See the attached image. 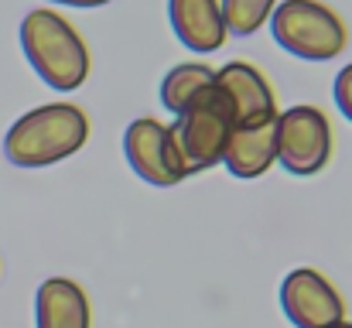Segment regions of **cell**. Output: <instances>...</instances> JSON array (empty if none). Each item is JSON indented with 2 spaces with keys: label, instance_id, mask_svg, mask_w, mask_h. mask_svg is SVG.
Wrapping results in <instances>:
<instances>
[{
  "label": "cell",
  "instance_id": "obj_1",
  "mask_svg": "<svg viewBox=\"0 0 352 328\" xmlns=\"http://www.w3.org/2000/svg\"><path fill=\"white\" fill-rule=\"evenodd\" d=\"M21 48L31 69L38 72V79L58 93H76L89 79L93 58H89L86 38L65 14L52 7H34L24 14Z\"/></svg>",
  "mask_w": 352,
  "mask_h": 328
},
{
  "label": "cell",
  "instance_id": "obj_2",
  "mask_svg": "<svg viewBox=\"0 0 352 328\" xmlns=\"http://www.w3.org/2000/svg\"><path fill=\"white\" fill-rule=\"evenodd\" d=\"M89 140V116L76 103H45L17 116L3 137L14 168H52L79 154Z\"/></svg>",
  "mask_w": 352,
  "mask_h": 328
},
{
  "label": "cell",
  "instance_id": "obj_3",
  "mask_svg": "<svg viewBox=\"0 0 352 328\" xmlns=\"http://www.w3.org/2000/svg\"><path fill=\"white\" fill-rule=\"evenodd\" d=\"M233 130H236L233 109H230L226 96L219 93V86L212 79V86L202 89L188 107L175 116V123L168 127V137H171V147H175L182 175L192 178L199 171L219 168L223 157H226Z\"/></svg>",
  "mask_w": 352,
  "mask_h": 328
},
{
  "label": "cell",
  "instance_id": "obj_4",
  "mask_svg": "<svg viewBox=\"0 0 352 328\" xmlns=\"http://www.w3.org/2000/svg\"><path fill=\"white\" fill-rule=\"evenodd\" d=\"M267 24L274 41L305 62H332L349 48V24L325 0H280Z\"/></svg>",
  "mask_w": 352,
  "mask_h": 328
},
{
  "label": "cell",
  "instance_id": "obj_5",
  "mask_svg": "<svg viewBox=\"0 0 352 328\" xmlns=\"http://www.w3.org/2000/svg\"><path fill=\"white\" fill-rule=\"evenodd\" d=\"M274 130H277V164L287 175L311 178L329 168L336 133H332L329 113L322 107L298 103L291 109H280L274 120Z\"/></svg>",
  "mask_w": 352,
  "mask_h": 328
},
{
  "label": "cell",
  "instance_id": "obj_6",
  "mask_svg": "<svg viewBox=\"0 0 352 328\" xmlns=\"http://www.w3.org/2000/svg\"><path fill=\"white\" fill-rule=\"evenodd\" d=\"M280 311L294 328H332L346 318V298L318 267H294L280 281Z\"/></svg>",
  "mask_w": 352,
  "mask_h": 328
},
{
  "label": "cell",
  "instance_id": "obj_7",
  "mask_svg": "<svg viewBox=\"0 0 352 328\" xmlns=\"http://www.w3.org/2000/svg\"><path fill=\"white\" fill-rule=\"evenodd\" d=\"M123 154H126V164L133 168V175L147 185L171 188V185L185 182L175 147H171V137H168V123H161L154 116H137L123 130Z\"/></svg>",
  "mask_w": 352,
  "mask_h": 328
},
{
  "label": "cell",
  "instance_id": "obj_8",
  "mask_svg": "<svg viewBox=\"0 0 352 328\" xmlns=\"http://www.w3.org/2000/svg\"><path fill=\"white\" fill-rule=\"evenodd\" d=\"M216 86L233 109L236 127H260L277 120V93L253 62H230L216 69Z\"/></svg>",
  "mask_w": 352,
  "mask_h": 328
},
{
  "label": "cell",
  "instance_id": "obj_9",
  "mask_svg": "<svg viewBox=\"0 0 352 328\" xmlns=\"http://www.w3.org/2000/svg\"><path fill=\"white\" fill-rule=\"evenodd\" d=\"M168 17L175 38L195 55H212L230 38L219 0H168Z\"/></svg>",
  "mask_w": 352,
  "mask_h": 328
},
{
  "label": "cell",
  "instance_id": "obj_10",
  "mask_svg": "<svg viewBox=\"0 0 352 328\" xmlns=\"http://www.w3.org/2000/svg\"><path fill=\"white\" fill-rule=\"evenodd\" d=\"M38 328H93V305L72 277H48L34 294Z\"/></svg>",
  "mask_w": 352,
  "mask_h": 328
},
{
  "label": "cell",
  "instance_id": "obj_11",
  "mask_svg": "<svg viewBox=\"0 0 352 328\" xmlns=\"http://www.w3.org/2000/svg\"><path fill=\"white\" fill-rule=\"evenodd\" d=\"M223 164L233 178H243V182L263 178L277 164V130H274V123L236 127Z\"/></svg>",
  "mask_w": 352,
  "mask_h": 328
},
{
  "label": "cell",
  "instance_id": "obj_12",
  "mask_svg": "<svg viewBox=\"0 0 352 328\" xmlns=\"http://www.w3.org/2000/svg\"><path fill=\"white\" fill-rule=\"evenodd\" d=\"M212 79H216V69L209 62H182V65H175L161 79V107L178 116L202 89L212 86Z\"/></svg>",
  "mask_w": 352,
  "mask_h": 328
},
{
  "label": "cell",
  "instance_id": "obj_13",
  "mask_svg": "<svg viewBox=\"0 0 352 328\" xmlns=\"http://www.w3.org/2000/svg\"><path fill=\"white\" fill-rule=\"evenodd\" d=\"M219 3H223L226 31L236 34V38H246V34L260 31L270 21V14L280 0H219Z\"/></svg>",
  "mask_w": 352,
  "mask_h": 328
},
{
  "label": "cell",
  "instance_id": "obj_14",
  "mask_svg": "<svg viewBox=\"0 0 352 328\" xmlns=\"http://www.w3.org/2000/svg\"><path fill=\"white\" fill-rule=\"evenodd\" d=\"M336 107L342 109V116L352 123V62L336 76Z\"/></svg>",
  "mask_w": 352,
  "mask_h": 328
},
{
  "label": "cell",
  "instance_id": "obj_15",
  "mask_svg": "<svg viewBox=\"0 0 352 328\" xmlns=\"http://www.w3.org/2000/svg\"><path fill=\"white\" fill-rule=\"evenodd\" d=\"M55 3H65V7H107L110 0H55Z\"/></svg>",
  "mask_w": 352,
  "mask_h": 328
},
{
  "label": "cell",
  "instance_id": "obj_16",
  "mask_svg": "<svg viewBox=\"0 0 352 328\" xmlns=\"http://www.w3.org/2000/svg\"><path fill=\"white\" fill-rule=\"evenodd\" d=\"M332 328H352V322H346V318H342V322H336Z\"/></svg>",
  "mask_w": 352,
  "mask_h": 328
}]
</instances>
